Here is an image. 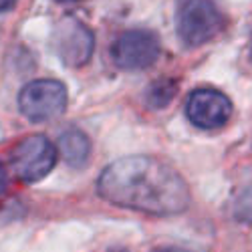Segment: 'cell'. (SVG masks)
<instances>
[{
	"label": "cell",
	"mask_w": 252,
	"mask_h": 252,
	"mask_svg": "<svg viewBox=\"0 0 252 252\" xmlns=\"http://www.w3.org/2000/svg\"><path fill=\"white\" fill-rule=\"evenodd\" d=\"M97 190L101 198L115 206L158 216L180 214L190 204L186 180L172 165L148 156L111 163L99 176Z\"/></svg>",
	"instance_id": "6da1fadb"
},
{
	"label": "cell",
	"mask_w": 252,
	"mask_h": 252,
	"mask_svg": "<svg viewBox=\"0 0 252 252\" xmlns=\"http://www.w3.org/2000/svg\"><path fill=\"white\" fill-rule=\"evenodd\" d=\"M224 27V16L212 0H182L178 8V34L188 47L214 38Z\"/></svg>",
	"instance_id": "7a4b0ae2"
},
{
	"label": "cell",
	"mask_w": 252,
	"mask_h": 252,
	"mask_svg": "<svg viewBox=\"0 0 252 252\" xmlns=\"http://www.w3.org/2000/svg\"><path fill=\"white\" fill-rule=\"evenodd\" d=\"M67 107V89L61 81H32L18 93V109L29 121L40 123L59 117Z\"/></svg>",
	"instance_id": "3957f363"
},
{
	"label": "cell",
	"mask_w": 252,
	"mask_h": 252,
	"mask_svg": "<svg viewBox=\"0 0 252 252\" xmlns=\"http://www.w3.org/2000/svg\"><path fill=\"white\" fill-rule=\"evenodd\" d=\"M159 57V38L152 31H125L111 45V59L123 71H143Z\"/></svg>",
	"instance_id": "277c9868"
},
{
	"label": "cell",
	"mask_w": 252,
	"mask_h": 252,
	"mask_svg": "<svg viewBox=\"0 0 252 252\" xmlns=\"http://www.w3.org/2000/svg\"><path fill=\"white\" fill-rule=\"evenodd\" d=\"M10 163L23 182H38L55 167L57 150L45 135H29L12 150Z\"/></svg>",
	"instance_id": "5b68a950"
},
{
	"label": "cell",
	"mask_w": 252,
	"mask_h": 252,
	"mask_svg": "<svg viewBox=\"0 0 252 252\" xmlns=\"http://www.w3.org/2000/svg\"><path fill=\"white\" fill-rule=\"evenodd\" d=\"M93 32L77 18H65L53 32V47L61 61L69 67H81L93 55Z\"/></svg>",
	"instance_id": "8992f818"
},
{
	"label": "cell",
	"mask_w": 252,
	"mask_h": 252,
	"mask_svg": "<svg viewBox=\"0 0 252 252\" xmlns=\"http://www.w3.org/2000/svg\"><path fill=\"white\" fill-rule=\"evenodd\" d=\"M186 115L200 129H220L232 117V103L216 89H198L188 97Z\"/></svg>",
	"instance_id": "52a82bcc"
},
{
	"label": "cell",
	"mask_w": 252,
	"mask_h": 252,
	"mask_svg": "<svg viewBox=\"0 0 252 252\" xmlns=\"http://www.w3.org/2000/svg\"><path fill=\"white\" fill-rule=\"evenodd\" d=\"M59 150L63 154V158L67 159V163L79 167L87 161L89 158V139L85 133H81L77 129L73 131H67V133H63L61 139H59Z\"/></svg>",
	"instance_id": "ba28073f"
},
{
	"label": "cell",
	"mask_w": 252,
	"mask_h": 252,
	"mask_svg": "<svg viewBox=\"0 0 252 252\" xmlns=\"http://www.w3.org/2000/svg\"><path fill=\"white\" fill-rule=\"evenodd\" d=\"M176 97V83L170 79H158L148 89V105L156 109L165 107Z\"/></svg>",
	"instance_id": "9c48e42d"
},
{
	"label": "cell",
	"mask_w": 252,
	"mask_h": 252,
	"mask_svg": "<svg viewBox=\"0 0 252 252\" xmlns=\"http://www.w3.org/2000/svg\"><path fill=\"white\" fill-rule=\"evenodd\" d=\"M238 212H246L244 218L252 220V190H248L246 196H242V200L238 202Z\"/></svg>",
	"instance_id": "30bf717a"
},
{
	"label": "cell",
	"mask_w": 252,
	"mask_h": 252,
	"mask_svg": "<svg viewBox=\"0 0 252 252\" xmlns=\"http://www.w3.org/2000/svg\"><path fill=\"white\" fill-rule=\"evenodd\" d=\"M156 252H190V250L180 248V246H165V248H158Z\"/></svg>",
	"instance_id": "8fae6325"
},
{
	"label": "cell",
	"mask_w": 252,
	"mask_h": 252,
	"mask_svg": "<svg viewBox=\"0 0 252 252\" xmlns=\"http://www.w3.org/2000/svg\"><path fill=\"white\" fill-rule=\"evenodd\" d=\"M6 188V170L2 167V163H0V192H2Z\"/></svg>",
	"instance_id": "7c38bea8"
},
{
	"label": "cell",
	"mask_w": 252,
	"mask_h": 252,
	"mask_svg": "<svg viewBox=\"0 0 252 252\" xmlns=\"http://www.w3.org/2000/svg\"><path fill=\"white\" fill-rule=\"evenodd\" d=\"M14 2H16V0H0V12L12 8V6H14Z\"/></svg>",
	"instance_id": "4fadbf2b"
},
{
	"label": "cell",
	"mask_w": 252,
	"mask_h": 252,
	"mask_svg": "<svg viewBox=\"0 0 252 252\" xmlns=\"http://www.w3.org/2000/svg\"><path fill=\"white\" fill-rule=\"evenodd\" d=\"M57 2H75V0H57Z\"/></svg>",
	"instance_id": "5bb4252c"
}]
</instances>
